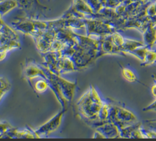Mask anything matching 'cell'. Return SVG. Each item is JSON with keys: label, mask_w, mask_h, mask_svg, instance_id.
<instances>
[{"label": "cell", "mask_w": 156, "mask_h": 141, "mask_svg": "<svg viewBox=\"0 0 156 141\" xmlns=\"http://www.w3.org/2000/svg\"><path fill=\"white\" fill-rule=\"evenodd\" d=\"M85 29L87 36L96 39L118 31L108 20L101 19H85Z\"/></svg>", "instance_id": "3957f363"}, {"label": "cell", "mask_w": 156, "mask_h": 141, "mask_svg": "<svg viewBox=\"0 0 156 141\" xmlns=\"http://www.w3.org/2000/svg\"><path fill=\"white\" fill-rule=\"evenodd\" d=\"M0 30H1V27H0Z\"/></svg>", "instance_id": "4316f807"}, {"label": "cell", "mask_w": 156, "mask_h": 141, "mask_svg": "<svg viewBox=\"0 0 156 141\" xmlns=\"http://www.w3.org/2000/svg\"><path fill=\"white\" fill-rule=\"evenodd\" d=\"M144 1V0H125L122 4H123L124 5H126V4H128L131 3V2H138V1Z\"/></svg>", "instance_id": "7402d4cb"}, {"label": "cell", "mask_w": 156, "mask_h": 141, "mask_svg": "<svg viewBox=\"0 0 156 141\" xmlns=\"http://www.w3.org/2000/svg\"><path fill=\"white\" fill-rule=\"evenodd\" d=\"M140 130L143 134V138H156V130L153 129H146L141 125Z\"/></svg>", "instance_id": "e0dca14e"}, {"label": "cell", "mask_w": 156, "mask_h": 141, "mask_svg": "<svg viewBox=\"0 0 156 141\" xmlns=\"http://www.w3.org/2000/svg\"><path fill=\"white\" fill-rule=\"evenodd\" d=\"M16 0H3L0 2V15L4 16L10 11L18 7Z\"/></svg>", "instance_id": "7c38bea8"}, {"label": "cell", "mask_w": 156, "mask_h": 141, "mask_svg": "<svg viewBox=\"0 0 156 141\" xmlns=\"http://www.w3.org/2000/svg\"><path fill=\"white\" fill-rule=\"evenodd\" d=\"M149 49V47L147 46H143L139 47H137L135 49L133 50H131L127 53V54H130L135 58H136L138 60L143 62L144 61L146 53Z\"/></svg>", "instance_id": "4fadbf2b"}, {"label": "cell", "mask_w": 156, "mask_h": 141, "mask_svg": "<svg viewBox=\"0 0 156 141\" xmlns=\"http://www.w3.org/2000/svg\"><path fill=\"white\" fill-rule=\"evenodd\" d=\"M105 55H116L125 57L126 54L117 47L113 43L112 34L102 36L100 39V46L99 55V57Z\"/></svg>", "instance_id": "52a82bcc"}, {"label": "cell", "mask_w": 156, "mask_h": 141, "mask_svg": "<svg viewBox=\"0 0 156 141\" xmlns=\"http://www.w3.org/2000/svg\"><path fill=\"white\" fill-rule=\"evenodd\" d=\"M122 74L123 77L129 82H136L137 81V77L135 72L130 68L126 67H122Z\"/></svg>", "instance_id": "5bb4252c"}, {"label": "cell", "mask_w": 156, "mask_h": 141, "mask_svg": "<svg viewBox=\"0 0 156 141\" xmlns=\"http://www.w3.org/2000/svg\"><path fill=\"white\" fill-rule=\"evenodd\" d=\"M20 46V38L16 31L5 24L0 30V47L9 52Z\"/></svg>", "instance_id": "277c9868"}, {"label": "cell", "mask_w": 156, "mask_h": 141, "mask_svg": "<svg viewBox=\"0 0 156 141\" xmlns=\"http://www.w3.org/2000/svg\"><path fill=\"white\" fill-rule=\"evenodd\" d=\"M95 129L102 134L104 138H121L119 128L109 121L105 122L97 126Z\"/></svg>", "instance_id": "ba28073f"}, {"label": "cell", "mask_w": 156, "mask_h": 141, "mask_svg": "<svg viewBox=\"0 0 156 141\" xmlns=\"http://www.w3.org/2000/svg\"><path fill=\"white\" fill-rule=\"evenodd\" d=\"M154 44H156V40H155V43H154Z\"/></svg>", "instance_id": "d4e9b609"}, {"label": "cell", "mask_w": 156, "mask_h": 141, "mask_svg": "<svg viewBox=\"0 0 156 141\" xmlns=\"http://www.w3.org/2000/svg\"><path fill=\"white\" fill-rule=\"evenodd\" d=\"M149 49L146 53L144 61L141 62V66H147L156 63V44L147 46Z\"/></svg>", "instance_id": "30bf717a"}, {"label": "cell", "mask_w": 156, "mask_h": 141, "mask_svg": "<svg viewBox=\"0 0 156 141\" xmlns=\"http://www.w3.org/2000/svg\"><path fill=\"white\" fill-rule=\"evenodd\" d=\"M125 0H107L105 7L115 9L121 4Z\"/></svg>", "instance_id": "ac0fdd59"}, {"label": "cell", "mask_w": 156, "mask_h": 141, "mask_svg": "<svg viewBox=\"0 0 156 141\" xmlns=\"http://www.w3.org/2000/svg\"><path fill=\"white\" fill-rule=\"evenodd\" d=\"M144 45L143 41L125 38L124 42L121 47V50L126 54H127L129 52Z\"/></svg>", "instance_id": "8fae6325"}, {"label": "cell", "mask_w": 156, "mask_h": 141, "mask_svg": "<svg viewBox=\"0 0 156 141\" xmlns=\"http://www.w3.org/2000/svg\"><path fill=\"white\" fill-rule=\"evenodd\" d=\"M151 93L152 95L156 98V80L154 81V83L151 87Z\"/></svg>", "instance_id": "44dd1931"}, {"label": "cell", "mask_w": 156, "mask_h": 141, "mask_svg": "<svg viewBox=\"0 0 156 141\" xmlns=\"http://www.w3.org/2000/svg\"><path fill=\"white\" fill-rule=\"evenodd\" d=\"M104 101L93 86L80 98L76 103L78 115L87 124L91 125L98 120V114Z\"/></svg>", "instance_id": "6da1fadb"}, {"label": "cell", "mask_w": 156, "mask_h": 141, "mask_svg": "<svg viewBox=\"0 0 156 141\" xmlns=\"http://www.w3.org/2000/svg\"><path fill=\"white\" fill-rule=\"evenodd\" d=\"M146 13L149 16L156 15V1L149 5L146 9Z\"/></svg>", "instance_id": "d6986e66"}, {"label": "cell", "mask_w": 156, "mask_h": 141, "mask_svg": "<svg viewBox=\"0 0 156 141\" xmlns=\"http://www.w3.org/2000/svg\"><path fill=\"white\" fill-rule=\"evenodd\" d=\"M143 111H156V98L152 103H151L147 106L144 108L143 109Z\"/></svg>", "instance_id": "ffe728a7"}, {"label": "cell", "mask_w": 156, "mask_h": 141, "mask_svg": "<svg viewBox=\"0 0 156 141\" xmlns=\"http://www.w3.org/2000/svg\"><path fill=\"white\" fill-rule=\"evenodd\" d=\"M85 2L90 7L94 13H99L104 7L99 0H84Z\"/></svg>", "instance_id": "2e32d148"}, {"label": "cell", "mask_w": 156, "mask_h": 141, "mask_svg": "<svg viewBox=\"0 0 156 141\" xmlns=\"http://www.w3.org/2000/svg\"><path fill=\"white\" fill-rule=\"evenodd\" d=\"M66 111V109H63L52 118L49 119L47 122L35 130L34 131L37 137L46 136L57 130L60 125L62 117Z\"/></svg>", "instance_id": "8992f818"}, {"label": "cell", "mask_w": 156, "mask_h": 141, "mask_svg": "<svg viewBox=\"0 0 156 141\" xmlns=\"http://www.w3.org/2000/svg\"><path fill=\"white\" fill-rule=\"evenodd\" d=\"M18 7L26 13V17L37 19L44 15L48 9V7L42 5L39 0H16Z\"/></svg>", "instance_id": "5b68a950"}, {"label": "cell", "mask_w": 156, "mask_h": 141, "mask_svg": "<svg viewBox=\"0 0 156 141\" xmlns=\"http://www.w3.org/2000/svg\"><path fill=\"white\" fill-rule=\"evenodd\" d=\"M3 1V0H0V2H1V1Z\"/></svg>", "instance_id": "484cf974"}, {"label": "cell", "mask_w": 156, "mask_h": 141, "mask_svg": "<svg viewBox=\"0 0 156 141\" xmlns=\"http://www.w3.org/2000/svg\"><path fill=\"white\" fill-rule=\"evenodd\" d=\"M143 38L146 46L154 44L156 40V25H149L143 33Z\"/></svg>", "instance_id": "9c48e42d"}, {"label": "cell", "mask_w": 156, "mask_h": 141, "mask_svg": "<svg viewBox=\"0 0 156 141\" xmlns=\"http://www.w3.org/2000/svg\"><path fill=\"white\" fill-rule=\"evenodd\" d=\"M42 80H39L35 82L34 84H32V86L38 92H43L46 91L48 86H49L46 80L42 77Z\"/></svg>", "instance_id": "9a60e30c"}, {"label": "cell", "mask_w": 156, "mask_h": 141, "mask_svg": "<svg viewBox=\"0 0 156 141\" xmlns=\"http://www.w3.org/2000/svg\"><path fill=\"white\" fill-rule=\"evenodd\" d=\"M110 104L108 121L116 125L119 130L122 128L138 122L135 114L121 105H117L112 100L107 99Z\"/></svg>", "instance_id": "7a4b0ae2"}, {"label": "cell", "mask_w": 156, "mask_h": 141, "mask_svg": "<svg viewBox=\"0 0 156 141\" xmlns=\"http://www.w3.org/2000/svg\"><path fill=\"white\" fill-rule=\"evenodd\" d=\"M2 17V16H1L0 15V27H1V28L5 24V23L4 22V21H3Z\"/></svg>", "instance_id": "603a6c76"}, {"label": "cell", "mask_w": 156, "mask_h": 141, "mask_svg": "<svg viewBox=\"0 0 156 141\" xmlns=\"http://www.w3.org/2000/svg\"><path fill=\"white\" fill-rule=\"evenodd\" d=\"M150 127H152L153 128V129L156 130V125H149Z\"/></svg>", "instance_id": "cb8c5ba5"}]
</instances>
